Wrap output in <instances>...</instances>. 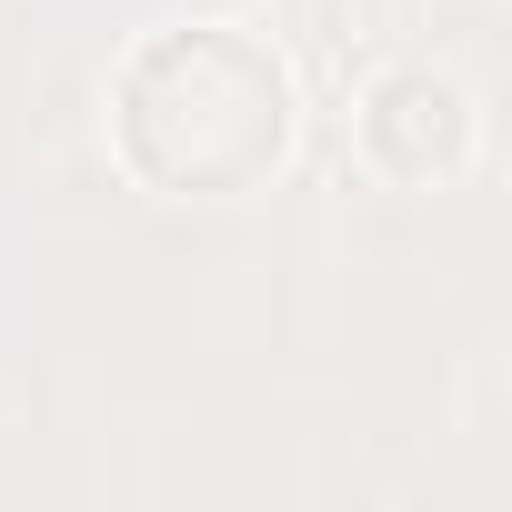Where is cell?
<instances>
[{
  "mask_svg": "<svg viewBox=\"0 0 512 512\" xmlns=\"http://www.w3.org/2000/svg\"><path fill=\"white\" fill-rule=\"evenodd\" d=\"M362 151L392 171V181H442L472 161V101L442 81V71H392L362 111Z\"/></svg>",
  "mask_w": 512,
  "mask_h": 512,
  "instance_id": "cell-2",
  "label": "cell"
},
{
  "mask_svg": "<svg viewBox=\"0 0 512 512\" xmlns=\"http://www.w3.org/2000/svg\"><path fill=\"white\" fill-rule=\"evenodd\" d=\"M292 141H302V111H292L282 61L221 21L141 41L121 91H111V151L171 201L262 191V181H282Z\"/></svg>",
  "mask_w": 512,
  "mask_h": 512,
  "instance_id": "cell-1",
  "label": "cell"
}]
</instances>
